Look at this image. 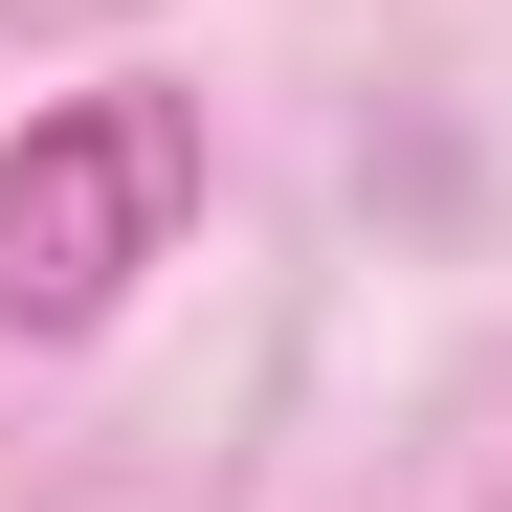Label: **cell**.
Here are the masks:
<instances>
[{
    "label": "cell",
    "mask_w": 512,
    "mask_h": 512,
    "mask_svg": "<svg viewBox=\"0 0 512 512\" xmlns=\"http://www.w3.org/2000/svg\"><path fill=\"white\" fill-rule=\"evenodd\" d=\"M179 201H201V112L179 90H67V112H23V156H0V334H90L156 245H179Z\"/></svg>",
    "instance_id": "6da1fadb"
}]
</instances>
